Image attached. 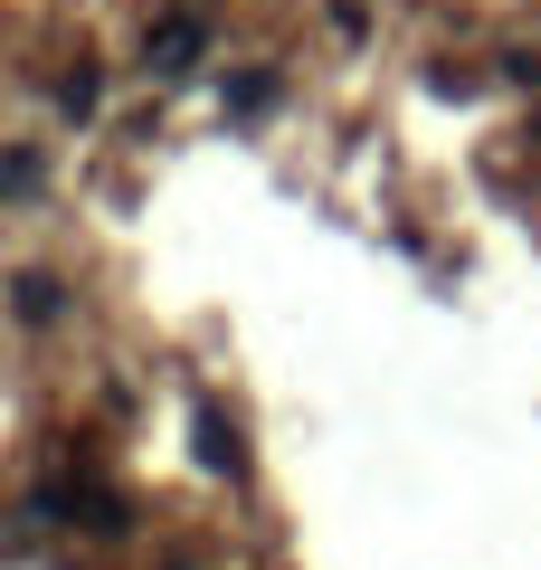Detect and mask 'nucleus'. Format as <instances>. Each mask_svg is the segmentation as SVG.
Here are the masks:
<instances>
[{
	"mask_svg": "<svg viewBox=\"0 0 541 570\" xmlns=\"http://www.w3.org/2000/svg\"><path fill=\"white\" fill-rule=\"evenodd\" d=\"M200 48H209V29L190 20V10H171V20L142 29V58H153V77H190V67H200Z\"/></svg>",
	"mask_w": 541,
	"mask_h": 570,
	"instance_id": "obj_1",
	"label": "nucleus"
},
{
	"mask_svg": "<svg viewBox=\"0 0 541 570\" xmlns=\"http://www.w3.org/2000/svg\"><path fill=\"white\" fill-rule=\"evenodd\" d=\"M190 456H200L209 475H238V466H247V448H238V419H219V409L200 400V409H190Z\"/></svg>",
	"mask_w": 541,
	"mask_h": 570,
	"instance_id": "obj_2",
	"label": "nucleus"
},
{
	"mask_svg": "<svg viewBox=\"0 0 541 570\" xmlns=\"http://www.w3.org/2000/svg\"><path fill=\"white\" fill-rule=\"evenodd\" d=\"M266 105H276V67H257V77L228 86V115H266Z\"/></svg>",
	"mask_w": 541,
	"mask_h": 570,
	"instance_id": "obj_3",
	"label": "nucleus"
},
{
	"mask_svg": "<svg viewBox=\"0 0 541 570\" xmlns=\"http://www.w3.org/2000/svg\"><path fill=\"white\" fill-rule=\"evenodd\" d=\"M58 305H67V295L48 276H20V324H58Z\"/></svg>",
	"mask_w": 541,
	"mask_h": 570,
	"instance_id": "obj_4",
	"label": "nucleus"
},
{
	"mask_svg": "<svg viewBox=\"0 0 541 570\" xmlns=\"http://www.w3.org/2000/svg\"><path fill=\"white\" fill-rule=\"evenodd\" d=\"M96 96H105V86H96V67H77V77L58 86V115H77V124H86V115H96Z\"/></svg>",
	"mask_w": 541,
	"mask_h": 570,
	"instance_id": "obj_5",
	"label": "nucleus"
}]
</instances>
